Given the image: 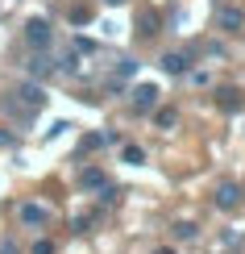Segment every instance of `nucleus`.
<instances>
[{"label": "nucleus", "mask_w": 245, "mask_h": 254, "mask_svg": "<svg viewBox=\"0 0 245 254\" xmlns=\"http://www.w3.org/2000/svg\"><path fill=\"white\" fill-rule=\"evenodd\" d=\"M154 121H158V129H170V125L179 121V113H175V109H158V113H154Z\"/></svg>", "instance_id": "4468645a"}, {"label": "nucleus", "mask_w": 245, "mask_h": 254, "mask_svg": "<svg viewBox=\"0 0 245 254\" xmlns=\"http://www.w3.org/2000/svg\"><path fill=\"white\" fill-rule=\"evenodd\" d=\"M133 71H137V63H133V59H121V63H116V83H125Z\"/></svg>", "instance_id": "2eb2a0df"}, {"label": "nucleus", "mask_w": 245, "mask_h": 254, "mask_svg": "<svg viewBox=\"0 0 245 254\" xmlns=\"http://www.w3.org/2000/svg\"><path fill=\"white\" fill-rule=\"evenodd\" d=\"M121 158H125L129 167H142V163H146V150H142V146H125V150H121Z\"/></svg>", "instance_id": "ddd939ff"}, {"label": "nucleus", "mask_w": 245, "mask_h": 254, "mask_svg": "<svg viewBox=\"0 0 245 254\" xmlns=\"http://www.w3.org/2000/svg\"><path fill=\"white\" fill-rule=\"evenodd\" d=\"M46 88H42V83H34V79H25L21 83V88H13V100H8V109L17 113L21 121H34V113L38 109H46Z\"/></svg>", "instance_id": "f257e3e1"}, {"label": "nucleus", "mask_w": 245, "mask_h": 254, "mask_svg": "<svg viewBox=\"0 0 245 254\" xmlns=\"http://www.w3.org/2000/svg\"><path fill=\"white\" fill-rule=\"evenodd\" d=\"M104 142H108V133H83V137H79V154H92V150H100Z\"/></svg>", "instance_id": "9b49d317"}, {"label": "nucleus", "mask_w": 245, "mask_h": 254, "mask_svg": "<svg viewBox=\"0 0 245 254\" xmlns=\"http://www.w3.org/2000/svg\"><path fill=\"white\" fill-rule=\"evenodd\" d=\"M17 221H21V225H34V229H42V225L50 221V213H46L42 204H21V208H17Z\"/></svg>", "instance_id": "6e6552de"}, {"label": "nucleus", "mask_w": 245, "mask_h": 254, "mask_svg": "<svg viewBox=\"0 0 245 254\" xmlns=\"http://www.w3.org/2000/svg\"><path fill=\"white\" fill-rule=\"evenodd\" d=\"M0 254H21V250L13 246V242H0Z\"/></svg>", "instance_id": "6ab92c4d"}, {"label": "nucleus", "mask_w": 245, "mask_h": 254, "mask_svg": "<svg viewBox=\"0 0 245 254\" xmlns=\"http://www.w3.org/2000/svg\"><path fill=\"white\" fill-rule=\"evenodd\" d=\"M104 4H125V0H104Z\"/></svg>", "instance_id": "412c9836"}, {"label": "nucleus", "mask_w": 245, "mask_h": 254, "mask_svg": "<svg viewBox=\"0 0 245 254\" xmlns=\"http://www.w3.org/2000/svg\"><path fill=\"white\" fill-rule=\"evenodd\" d=\"M158 96H162V92H158L154 83H137L129 109H133V113H158Z\"/></svg>", "instance_id": "7ed1b4c3"}, {"label": "nucleus", "mask_w": 245, "mask_h": 254, "mask_svg": "<svg viewBox=\"0 0 245 254\" xmlns=\"http://www.w3.org/2000/svg\"><path fill=\"white\" fill-rule=\"evenodd\" d=\"M137 25H142V29H137L142 38H154V34H158V17H154V13H142V21H137Z\"/></svg>", "instance_id": "f8f14e48"}, {"label": "nucleus", "mask_w": 245, "mask_h": 254, "mask_svg": "<svg viewBox=\"0 0 245 254\" xmlns=\"http://www.w3.org/2000/svg\"><path fill=\"white\" fill-rule=\"evenodd\" d=\"M187 67H191L187 50H170V55H162V71L166 75H187Z\"/></svg>", "instance_id": "0eeeda50"}, {"label": "nucleus", "mask_w": 245, "mask_h": 254, "mask_svg": "<svg viewBox=\"0 0 245 254\" xmlns=\"http://www.w3.org/2000/svg\"><path fill=\"white\" fill-rule=\"evenodd\" d=\"M237 204H241V188H237V184H220V188H216V208L233 213Z\"/></svg>", "instance_id": "1a4fd4ad"}, {"label": "nucleus", "mask_w": 245, "mask_h": 254, "mask_svg": "<svg viewBox=\"0 0 245 254\" xmlns=\"http://www.w3.org/2000/svg\"><path fill=\"white\" fill-rule=\"evenodd\" d=\"M216 25L225 29V34H245V8L220 4V8H216Z\"/></svg>", "instance_id": "20e7f679"}, {"label": "nucleus", "mask_w": 245, "mask_h": 254, "mask_svg": "<svg viewBox=\"0 0 245 254\" xmlns=\"http://www.w3.org/2000/svg\"><path fill=\"white\" fill-rule=\"evenodd\" d=\"M79 188L83 192H104V188H108V175H104L100 167H83L79 171Z\"/></svg>", "instance_id": "423d86ee"}, {"label": "nucleus", "mask_w": 245, "mask_h": 254, "mask_svg": "<svg viewBox=\"0 0 245 254\" xmlns=\"http://www.w3.org/2000/svg\"><path fill=\"white\" fill-rule=\"evenodd\" d=\"M216 104H220L225 113H241V109H245V96H241L237 88H220V92H216Z\"/></svg>", "instance_id": "9d476101"}, {"label": "nucleus", "mask_w": 245, "mask_h": 254, "mask_svg": "<svg viewBox=\"0 0 245 254\" xmlns=\"http://www.w3.org/2000/svg\"><path fill=\"white\" fill-rule=\"evenodd\" d=\"M25 42H29V46H34L38 55H42V50H46L50 42H54V29H50V21H46V17L25 21Z\"/></svg>", "instance_id": "f03ea898"}, {"label": "nucleus", "mask_w": 245, "mask_h": 254, "mask_svg": "<svg viewBox=\"0 0 245 254\" xmlns=\"http://www.w3.org/2000/svg\"><path fill=\"white\" fill-rule=\"evenodd\" d=\"M29 254H54V242H50V238H38V242H34V250H29Z\"/></svg>", "instance_id": "f3484780"}, {"label": "nucleus", "mask_w": 245, "mask_h": 254, "mask_svg": "<svg viewBox=\"0 0 245 254\" xmlns=\"http://www.w3.org/2000/svg\"><path fill=\"white\" fill-rule=\"evenodd\" d=\"M71 21H75V25H83V21H92V13H88V8H75V13H71Z\"/></svg>", "instance_id": "a211bd4d"}, {"label": "nucleus", "mask_w": 245, "mask_h": 254, "mask_svg": "<svg viewBox=\"0 0 245 254\" xmlns=\"http://www.w3.org/2000/svg\"><path fill=\"white\" fill-rule=\"evenodd\" d=\"M175 238H179V242H191V238H196V225H191V221H179V225H175Z\"/></svg>", "instance_id": "dca6fc26"}, {"label": "nucleus", "mask_w": 245, "mask_h": 254, "mask_svg": "<svg viewBox=\"0 0 245 254\" xmlns=\"http://www.w3.org/2000/svg\"><path fill=\"white\" fill-rule=\"evenodd\" d=\"M25 71H29V79H34V83H42V79H50L58 71V63L50 59V55H34V59L25 63Z\"/></svg>", "instance_id": "39448f33"}, {"label": "nucleus", "mask_w": 245, "mask_h": 254, "mask_svg": "<svg viewBox=\"0 0 245 254\" xmlns=\"http://www.w3.org/2000/svg\"><path fill=\"white\" fill-rule=\"evenodd\" d=\"M154 254H175V250H170V246H162V250H154Z\"/></svg>", "instance_id": "aec40b11"}]
</instances>
